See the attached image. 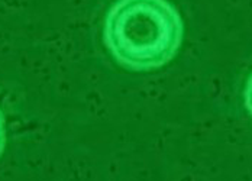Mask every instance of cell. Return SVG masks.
<instances>
[{"mask_svg": "<svg viewBox=\"0 0 252 181\" xmlns=\"http://www.w3.org/2000/svg\"><path fill=\"white\" fill-rule=\"evenodd\" d=\"M103 35L118 62L135 71H147L174 58L184 26L167 0H119L106 16Z\"/></svg>", "mask_w": 252, "mask_h": 181, "instance_id": "cell-1", "label": "cell"}, {"mask_svg": "<svg viewBox=\"0 0 252 181\" xmlns=\"http://www.w3.org/2000/svg\"><path fill=\"white\" fill-rule=\"evenodd\" d=\"M4 142H6V132H4V121L0 112V155L4 150Z\"/></svg>", "mask_w": 252, "mask_h": 181, "instance_id": "cell-3", "label": "cell"}, {"mask_svg": "<svg viewBox=\"0 0 252 181\" xmlns=\"http://www.w3.org/2000/svg\"><path fill=\"white\" fill-rule=\"evenodd\" d=\"M245 104H247L248 112L252 115V74L250 76L247 86H245Z\"/></svg>", "mask_w": 252, "mask_h": 181, "instance_id": "cell-2", "label": "cell"}]
</instances>
